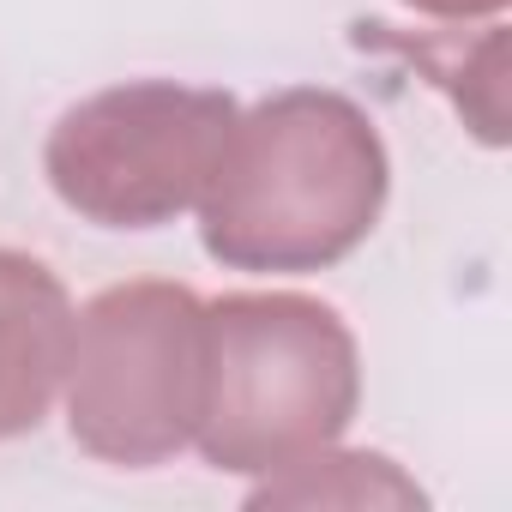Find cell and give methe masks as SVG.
<instances>
[{
    "label": "cell",
    "mask_w": 512,
    "mask_h": 512,
    "mask_svg": "<svg viewBox=\"0 0 512 512\" xmlns=\"http://www.w3.org/2000/svg\"><path fill=\"white\" fill-rule=\"evenodd\" d=\"M392 157L374 115L326 85H290L235 115L199 193V241L223 272H326L374 235Z\"/></svg>",
    "instance_id": "cell-1"
},
{
    "label": "cell",
    "mask_w": 512,
    "mask_h": 512,
    "mask_svg": "<svg viewBox=\"0 0 512 512\" xmlns=\"http://www.w3.org/2000/svg\"><path fill=\"white\" fill-rule=\"evenodd\" d=\"M362 410V350L344 314L296 290L205 302V392L193 446L223 476H272L338 446Z\"/></svg>",
    "instance_id": "cell-2"
},
{
    "label": "cell",
    "mask_w": 512,
    "mask_h": 512,
    "mask_svg": "<svg viewBox=\"0 0 512 512\" xmlns=\"http://www.w3.org/2000/svg\"><path fill=\"white\" fill-rule=\"evenodd\" d=\"M205 392V296L169 278H133L73 308L67 434L115 470H151L193 446Z\"/></svg>",
    "instance_id": "cell-3"
},
{
    "label": "cell",
    "mask_w": 512,
    "mask_h": 512,
    "mask_svg": "<svg viewBox=\"0 0 512 512\" xmlns=\"http://www.w3.org/2000/svg\"><path fill=\"white\" fill-rule=\"evenodd\" d=\"M241 103L229 91L127 79L79 97L43 145L55 199L97 229H163L199 205Z\"/></svg>",
    "instance_id": "cell-4"
},
{
    "label": "cell",
    "mask_w": 512,
    "mask_h": 512,
    "mask_svg": "<svg viewBox=\"0 0 512 512\" xmlns=\"http://www.w3.org/2000/svg\"><path fill=\"white\" fill-rule=\"evenodd\" d=\"M73 296L37 253L0 247V446L37 434L61 398Z\"/></svg>",
    "instance_id": "cell-5"
},
{
    "label": "cell",
    "mask_w": 512,
    "mask_h": 512,
    "mask_svg": "<svg viewBox=\"0 0 512 512\" xmlns=\"http://www.w3.org/2000/svg\"><path fill=\"white\" fill-rule=\"evenodd\" d=\"M247 506H350V512H368V506H428V494L386 452L320 446V452L260 476Z\"/></svg>",
    "instance_id": "cell-6"
},
{
    "label": "cell",
    "mask_w": 512,
    "mask_h": 512,
    "mask_svg": "<svg viewBox=\"0 0 512 512\" xmlns=\"http://www.w3.org/2000/svg\"><path fill=\"white\" fill-rule=\"evenodd\" d=\"M404 7H416V13H428V19H452V25H464V19H500V13H506V0H404Z\"/></svg>",
    "instance_id": "cell-7"
}]
</instances>
